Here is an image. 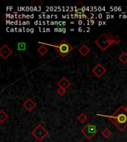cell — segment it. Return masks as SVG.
Segmentation results:
<instances>
[{
    "label": "cell",
    "mask_w": 127,
    "mask_h": 142,
    "mask_svg": "<svg viewBox=\"0 0 127 142\" xmlns=\"http://www.w3.org/2000/svg\"><path fill=\"white\" fill-rule=\"evenodd\" d=\"M108 118L120 131L123 132L127 128V112L123 106H120L114 113L108 116Z\"/></svg>",
    "instance_id": "cell-1"
},
{
    "label": "cell",
    "mask_w": 127,
    "mask_h": 142,
    "mask_svg": "<svg viewBox=\"0 0 127 142\" xmlns=\"http://www.w3.org/2000/svg\"><path fill=\"white\" fill-rule=\"evenodd\" d=\"M113 36L110 33H102L99 37L94 41V43L98 46V48L102 51L107 50L109 46L112 45L113 42Z\"/></svg>",
    "instance_id": "cell-2"
},
{
    "label": "cell",
    "mask_w": 127,
    "mask_h": 142,
    "mask_svg": "<svg viewBox=\"0 0 127 142\" xmlns=\"http://www.w3.org/2000/svg\"><path fill=\"white\" fill-rule=\"evenodd\" d=\"M54 48L62 57H66L73 50V47L66 39H62L54 46Z\"/></svg>",
    "instance_id": "cell-3"
},
{
    "label": "cell",
    "mask_w": 127,
    "mask_h": 142,
    "mask_svg": "<svg viewBox=\"0 0 127 142\" xmlns=\"http://www.w3.org/2000/svg\"><path fill=\"white\" fill-rule=\"evenodd\" d=\"M31 134L37 141H42L46 136H48V131L46 130L42 124H39L38 126L36 127V128H34L32 130Z\"/></svg>",
    "instance_id": "cell-4"
},
{
    "label": "cell",
    "mask_w": 127,
    "mask_h": 142,
    "mask_svg": "<svg viewBox=\"0 0 127 142\" xmlns=\"http://www.w3.org/2000/svg\"><path fill=\"white\" fill-rule=\"evenodd\" d=\"M97 132H98V130H97V127L94 125V124H91V123L87 124L86 127L81 130V133L88 140L92 139V138L94 137V135L97 133Z\"/></svg>",
    "instance_id": "cell-5"
},
{
    "label": "cell",
    "mask_w": 127,
    "mask_h": 142,
    "mask_svg": "<svg viewBox=\"0 0 127 142\" xmlns=\"http://www.w3.org/2000/svg\"><path fill=\"white\" fill-rule=\"evenodd\" d=\"M74 14L79 19H89V14H87L86 7L82 2H78L75 5Z\"/></svg>",
    "instance_id": "cell-6"
},
{
    "label": "cell",
    "mask_w": 127,
    "mask_h": 142,
    "mask_svg": "<svg viewBox=\"0 0 127 142\" xmlns=\"http://www.w3.org/2000/svg\"><path fill=\"white\" fill-rule=\"evenodd\" d=\"M13 50L8 47V45H4L0 48V56L3 59H7L12 55Z\"/></svg>",
    "instance_id": "cell-7"
},
{
    "label": "cell",
    "mask_w": 127,
    "mask_h": 142,
    "mask_svg": "<svg viewBox=\"0 0 127 142\" xmlns=\"http://www.w3.org/2000/svg\"><path fill=\"white\" fill-rule=\"evenodd\" d=\"M92 73L97 78H101L106 73V69L101 64H97V65H95V67L92 69Z\"/></svg>",
    "instance_id": "cell-8"
},
{
    "label": "cell",
    "mask_w": 127,
    "mask_h": 142,
    "mask_svg": "<svg viewBox=\"0 0 127 142\" xmlns=\"http://www.w3.org/2000/svg\"><path fill=\"white\" fill-rule=\"evenodd\" d=\"M22 106H23V107H24L27 111L31 112V111L36 107L37 104H36V103L33 102L31 98H28V99L23 103Z\"/></svg>",
    "instance_id": "cell-9"
},
{
    "label": "cell",
    "mask_w": 127,
    "mask_h": 142,
    "mask_svg": "<svg viewBox=\"0 0 127 142\" xmlns=\"http://www.w3.org/2000/svg\"><path fill=\"white\" fill-rule=\"evenodd\" d=\"M57 85L60 87H62L63 89H67L70 85H71V82H70L66 77H62L60 80V81L57 82Z\"/></svg>",
    "instance_id": "cell-10"
},
{
    "label": "cell",
    "mask_w": 127,
    "mask_h": 142,
    "mask_svg": "<svg viewBox=\"0 0 127 142\" xmlns=\"http://www.w3.org/2000/svg\"><path fill=\"white\" fill-rule=\"evenodd\" d=\"M78 52L82 55V56H86L91 52L90 48L86 45H82L80 48L78 49Z\"/></svg>",
    "instance_id": "cell-11"
},
{
    "label": "cell",
    "mask_w": 127,
    "mask_h": 142,
    "mask_svg": "<svg viewBox=\"0 0 127 142\" xmlns=\"http://www.w3.org/2000/svg\"><path fill=\"white\" fill-rule=\"evenodd\" d=\"M48 49L47 47H45V45H42L41 46H40L38 48H37V52L40 53V55H41V56H45L46 53H48Z\"/></svg>",
    "instance_id": "cell-12"
},
{
    "label": "cell",
    "mask_w": 127,
    "mask_h": 142,
    "mask_svg": "<svg viewBox=\"0 0 127 142\" xmlns=\"http://www.w3.org/2000/svg\"><path fill=\"white\" fill-rule=\"evenodd\" d=\"M118 59L123 65L127 64V53L123 52V53H121L118 56Z\"/></svg>",
    "instance_id": "cell-13"
},
{
    "label": "cell",
    "mask_w": 127,
    "mask_h": 142,
    "mask_svg": "<svg viewBox=\"0 0 127 142\" xmlns=\"http://www.w3.org/2000/svg\"><path fill=\"white\" fill-rule=\"evenodd\" d=\"M8 118V115L3 110H0V122L4 123Z\"/></svg>",
    "instance_id": "cell-14"
},
{
    "label": "cell",
    "mask_w": 127,
    "mask_h": 142,
    "mask_svg": "<svg viewBox=\"0 0 127 142\" xmlns=\"http://www.w3.org/2000/svg\"><path fill=\"white\" fill-rule=\"evenodd\" d=\"M77 121H79L81 124H83V123H85V122L88 120V117L86 116V114L83 113H81L77 117Z\"/></svg>",
    "instance_id": "cell-15"
},
{
    "label": "cell",
    "mask_w": 127,
    "mask_h": 142,
    "mask_svg": "<svg viewBox=\"0 0 127 142\" xmlns=\"http://www.w3.org/2000/svg\"><path fill=\"white\" fill-rule=\"evenodd\" d=\"M102 135L105 138H109L111 135V130L109 129L106 128V129L102 130Z\"/></svg>",
    "instance_id": "cell-16"
},
{
    "label": "cell",
    "mask_w": 127,
    "mask_h": 142,
    "mask_svg": "<svg viewBox=\"0 0 127 142\" xmlns=\"http://www.w3.org/2000/svg\"><path fill=\"white\" fill-rule=\"evenodd\" d=\"M31 4L33 7H40L43 4V2L41 0H33L31 2Z\"/></svg>",
    "instance_id": "cell-17"
},
{
    "label": "cell",
    "mask_w": 127,
    "mask_h": 142,
    "mask_svg": "<svg viewBox=\"0 0 127 142\" xmlns=\"http://www.w3.org/2000/svg\"><path fill=\"white\" fill-rule=\"evenodd\" d=\"M17 47H18V50H26V43L25 42H18Z\"/></svg>",
    "instance_id": "cell-18"
},
{
    "label": "cell",
    "mask_w": 127,
    "mask_h": 142,
    "mask_svg": "<svg viewBox=\"0 0 127 142\" xmlns=\"http://www.w3.org/2000/svg\"><path fill=\"white\" fill-rule=\"evenodd\" d=\"M57 93L59 96H63L66 93V90L63 89V88H62V87H59V89L57 90Z\"/></svg>",
    "instance_id": "cell-19"
},
{
    "label": "cell",
    "mask_w": 127,
    "mask_h": 142,
    "mask_svg": "<svg viewBox=\"0 0 127 142\" xmlns=\"http://www.w3.org/2000/svg\"><path fill=\"white\" fill-rule=\"evenodd\" d=\"M121 41V38L119 36H114L113 37V42L115 43V45H118L119 43Z\"/></svg>",
    "instance_id": "cell-20"
},
{
    "label": "cell",
    "mask_w": 127,
    "mask_h": 142,
    "mask_svg": "<svg viewBox=\"0 0 127 142\" xmlns=\"http://www.w3.org/2000/svg\"><path fill=\"white\" fill-rule=\"evenodd\" d=\"M125 110H126V112H127V105L126 106V107H125Z\"/></svg>",
    "instance_id": "cell-21"
}]
</instances>
